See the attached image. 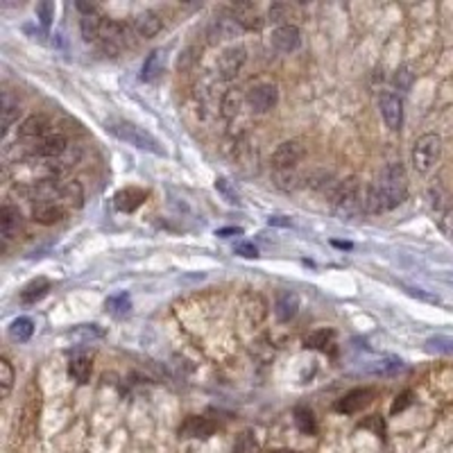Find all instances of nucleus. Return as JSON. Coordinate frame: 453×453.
<instances>
[{
	"instance_id": "6ab92c4d",
	"label": "nucleus",
	"mask_w": 453,
	"mask_h": 453,
	"mask_svg": "<svg viewBox=\"0 0 453 453\" xmlns=\"http://www.w3.org/2000/svg\"><path fill=\"white\" fill-rule=\"evenodd\" d=\"M161 25L163 23H161L159 14H154V12H143V14L136 16V21H134L136 32H139L141 36H145V39H150V36L159 34Z\"/></svg>"
},
{
	"instance_id": "37998d69",
	"label": "nucleus",
	"mask_w": 453,
	"mask_h": 453,
	"mask_svg": "<svg viewBox=\"0 0 453 453\" xmlns=\"http://www.w3.org/2000/svg\"><path fill=\"white\" fill-rule=\"evenodd\" d=\"M335 247H340V249H351V243H340V240H333Z\"/></svg>"
},
{
	"instance_id": "1a4fd4ad",
	"label": "nucleus",
	"mask_w": 453,
	"mask_h": 453,
	"mask_svg": "<svg viewBox=\"0 0 453 453\" xmlns=\"http://www.w3.org/2000/svg\"><path fill=\"white\" fill-rule=\"evenodd\" d=\"M272 45L279 52H295L299 45H302V34L295 25H279L275 32H272Z\"/></svg>"
},
{
	"instance_id": "f3484780",
	"label": "nucleus",
	"mask_w": 453,
	"mask_h": 453,
	"mask_svg": "<svg viewBox=\"0 0 453 453\" xmlns=\"http://www.w3.org/2000/svg\"><path fill=\"white\" fill-rule=\"evenodd\" d=\"M0 114H3V136L9 132V127L14 125V121L21 114V109H18V100L12 95V91H3V102H0Z\"/></svg>"
},
{
	"instance_id": "473e14b6",
	"label": "nucleus",
	"mask_w": 453,
	"mask_h": 453,
	"mask_svg": "<svg viewBox=\"0 0 453 453\" xmlns=\"http://www.w3.org/2000/svg\"><path fill=\"white\" fill-rule=\"evenodd\" d=\"M404 367V360L401 358H383V360H378L374 362L369 369L374 371V374H394L397 369H401Z\"/></svg>"
},
{
	"instance_id": "aec40b11",
	"label": "nucleus",
	"mask_w": 453,
	"mask_h": 453,
	"mask_svg": "<svg viewBox=\"0 0 453 453\" xmlns=\"http://www.w3.org/2000/svg\"><path fill=\"white\" fill-rule=\"evenodd\" d=\"M245 61V50L243 48H229L222 57H220V70L224 77H231L238 72V68L243 66Z\"/></svg>"
},
{
	"instance_id": "72a5a7b5",
	"label": "nucleus",
	"mask_w": 453,
	"mask_h": 453,
	"mask_svg": "<svg viewBox=\"0 0 453 453\" xmlns=\"http://www.w3.org/2000/svg\"><path fill=\"white\" fill-rule=\"evenodd\" d=\"M36 18H39V23L43 27H50L52 18H54V5L50 0H41V3L36 5Z\"/></svg>"
},
{
	"instance_id": "2eb2a0df",
	"label": "nucleus",
	"mask_w": 453,
	"mask_h": 453,
	"mask_svg": "<svg viewBox=\"0 0 453 453\" xmlns=\"http://www.w3.org/2000/svg\"><path fill=\"white\" fill-rule=\"evenodd\" d=\"M299 311V295L297 293H279L277 302H275V315L279 317L281 322H290Z\"/></svg>"
},
{
	"instance_id": "2f4dec72",
	"label": "nucleus",
	"mask_w": 453,
	"mask_h": 453,
	"mask_svg": "<svg viewBox=\"0 0 453 453\" xmlns=\"http://www.w3.org/2000/svg\"><path fill=\"white\" fill-rule=\"evenodd\" d=\"M213 27L217 30V39H231L240 30V23L236 18H215Z\"/></svg>"
},
{
	"instance_id": "20e7f679",
	"label": "nucleus",
	"mask_w": 453,
	"mask_h": 453,
	"mask_svg": "<svg viewBox=\"0 0 453 453\" xmlns=\"http://www.w3.org/2000/svg\"><path fill=\"white\" fill-rule=\"evenodd\" d=\"M335 206L342 215H356L365 208V197L360 195V186L356 179H347L335 195Z\"/></svg>"
},
{
	"instance_id": "c03bdc74",
	"label": "nucleus",
	"mask_w": 453,
	"mask_h": 453,
	"mask_svg": "<svg viewBox=\"0 0 453 453\" xmlns=\"http://www.w3.org/2000/svg\"><path fill=\"white\" fill-rule=\"evenodd\" d=\"M277 453H297V451H277Z\"/></svg>"
},
{
	"instance_id": "423d86ee",
	"label": "nucleus",
	"mask_w": 453,
	"mask_h": 453,
	"mask_svg": "<svg viewBox=\"0 0 453 453\" xmlns=\"http://www.w3.org/2000/svg\"><path fill=\"white\" fill-rule=\"evenodd\" d=\"M302 157H304V145L299 141H286L279 145L275 154H272V166L277 170H288V168L297 166V163L302 161Z\"/></svg>"
},
{
	"instance_id": "6e6552de",
	"label": "nucleus",
	"mask_w": 453,
	"mask_h": 453,
	"mask_svg": "<svg viewBox=\"0 0 453 453\" xmlns=\"http://www.w3.org/2000/svg\"><path fill=\"white\" fill-rule=\"evenodd\" d=\"M277 86L275 84H259V86H254L249 91V95H247V102L252 105L254 112H259V114H266L270 112L272 107L277 105Z\"/></svg>"
},
{
	"instance_id": "4468645a",
	"label": "nucleus",
	"mask_w": 453,
	"mask_h": 453,
	"mask_svg": "<svg viewBox=\"0 0 453 453\" xmlns=\"http://www.w3.org/2000/svg\"><path fill=\"white\" fill-rule=\"evenodd\" d=\"M213 433H215V424L211 420H206V417H188L179 429V435H184V438H197V440H204Z\"/></svg>"
},
{
	"instance_id": "5701e85b",
	"label": "nucleus",
	"mask_w": 453,
	"mask_h": 453,
	"mask_svg": "<svg viewBox=\"0 0 453 453\" xmlns=\"http://www.w3.org/2000/svg\"><path fill=\"white\" fill-rule=\"evenodd\" d=\"M295 424H297V429L302 433H306V435H315L317 433L315 415H313L311 408H306V406L295 408Z\"/></svg>"
},
{
	"instance_id": "39448f33",
	"label": "nucleus",
	"mask_w": 453,
	"mask_h": 453,
	"mask_svg": "<svg viewBox=\"0 0 453 453\" xmlns=\"http://www.w3.org/2000/svg\"><path fill=\"white\" fill-rule=\"evenodd\" d=\"M378 109H381V116H383L385 125L390 127L392 132H399L404 125V102L401 98L392 91H381L378 95Z\"/></svg>"
},
{
	"instance_id": "9d476101",
	"label": "nucleus",
	"mask_w": 453,
	"mask_h": 453,
	"mask_svg": "<svg viewBox=\"0 0 453 453\" xmlns=\"http://www.w3.org/2000/svg\"><path fill=\"white\" fill-rule=\"evenodd\" d=\"M66 148H68L66 136H63V134H50V136H45V139L36 141L32 152L36 154V157H43V159H57V157H61L63 152H66Z\"/></svg>"
},
{
	"instance_id": "f8f14e48",
	"label": "nucleus",
	"mask_w": 453,
	"mask_h": 453,
	"mask_svg": "<svg viewBox=\"0 0 453 453\" xmlns=\"http://www.w3.org/2000/svg\"><path fill=\"white\" fill-rule=\"evenodd\" d=\"M145 197H148V193H145V190L130 186V188L118 190L116 197H114V204H116L118 211L132 213V211H136V208H139L145 202Z\"/></svg>"
},
{
	"instance_id": "c9c22d12",
	"label": "nucleus",
	"mask_w": 453,
	"mask_h": 453,
	"mask_svg": "<svg viewBox=\"0 0 453 453\" xmlns=\"http://www.w3.org/2000/svg\"><path fill=\"white\" fill-rule=\"evenodd\" d=\"M233 252L240 254V256H245V259H256L259 256V249H256V245H254V243H236Z\"/></svg>"
},
{
	"instance_id": "c756f323",
	"label": "nucleus",
	"mask_w": 453,
	"mask_h": 453,
	"mask_svg": "<svg viewBox=\"0 0 453 453\" xmlns=\"http://www.w3.org/2000/svg\"><path fill=\"white\" fill-rule=\"evenodd\" d=\"M231 453H261V447H259L256 438H254V433L252 431L240 433L238 440H236V444H233Z\"/></svg>"
},
{
	"instance_id": "ea45409f",
	"label": "nucleus",
	"mask_w": 453,
	"mask_h": 453,
	"mask_svg": "<svg viewBox=\"0 0 453 453\" xmlns=\"http://www.w3.org/2000/svg\"><path fill=\"white\" fill-rule=\"evenodd\" d=\"M369 426H376V433H378V435L383 433V422H381L378 415H371L369 420H365V422L360 424V429H369Z\"/></svg>"
},
{
	"instance_id": "79ce46f5",
	"label": "nucleus",
	"mask_w": 453,
	"mask_h": 453,
	"mask_svg": "<svg viewBox=\"0 0 453 453\" xmlns=\"http://www.w3.org/2000/svg\"><path fill=\"white\" fill-rule=\"evenodd\" d=\"M268 222L270 224H277V227H290V220H288V217H284V215H272Z\"/></svg>"
},
{
	"instance_id": "f257e3e1",
	"label": "nucleus",
	"mask_w": 453,
	"mask_h": 453,
	"mask_svg": "<svg viewBox=\"0 0 453 453\" xmlns=\"http://www.w3.org/2000/svg\"><path fill=\"white\" fill-rule=\"evenodd\" d=\"M408 195V179L401 163H387L378 172L376 181L367 188L365 195V208L371 213L390 211L397 208Z\"/></svg>"
},
{
	"instance_id": "a878e982",
	"label": "nucleus",
	"mask_w": 453,
	"mask_h": 453,
	"mask_svg": "<svg viewBox=\"0 0 453 453\" xmlns=\"http://www.w3.org/2000/svg\"><path fill=\"white\" fill-rule=\"evenodd\" d=\"M163 70V63H161V52L159 50H154L148 54V59H145L143 63V70H141V79L143 82H152L154 77L159 75V72Z\"/></svg>"
},
{
	"instance_id": "7c9ffc66",
	"label": "nucleus",
	"mask_w": 453,
	"mask_h": 453,
	"mask_svg": "<svg viewBox=\"0 0 453 453\" xmlns=\"http://www.w3.org/2000/svg\"><path fill=\"white\" fill-rule=\"evenodd\" d=\"M426 351L453 356V338H447V335H433V338L426 340Z\"/></svg>"
},
{
	"instance_id": "4be33fe9",
	"label": "nucleus",
	"mask_w": 453,
	"mask_h": 453,
	"mask_svg": "<svg viewBox=\"0 0 453 453\" xmlns=\"http://www.w3.org/2000/svg\"><path fill=\"white\" fill-rule=\"evenodd\" d=\"M70 376L77 381V383H89L91 371H93V365H91V358L86 356H75L68 365Z\"/></svg>"
},
{
	"instance_id": "f03ea898",
	"label": "nucleus",
	"mask_w": 453,
	"mask_h": 453,
	"mask_svg": "<svg viewBox=\"0 0 453 453\" xmlns=\"http://www.w3.org/2000/svg\"><path fill=\"white\" fill-rule=\"evenodd\" d=\"M107 132H112L116 139L130 143L139 150H148L152 154H159V157H161V154H166V150L161 148V143L154 139L152 134H148L145 130H141V127H136V125L127 123V121H109L107 123Z\"/></svg>"
},
{
	"instance_id": "f704fd0d",
	"label": "nucleus",
	"mask_w": 453,
	"mask_h": 453,
	"mask_svg": "<svg viewBox=\"0 0 453 453\" xmlns=\"http://www.w3.org/2000/svg\"><path fill=\"white\" fill-rule=\"evenodd\" d=\"M215 188L220 190V193H222V195H224L227 199H229L231 204H238V195H236V190H233V188L229 186V181H227L224 177H220V179L215 181Z\"/></svg>"
},
{
	"instance_id": "b1692460",
	"label": "nucleus",
	"mask_w": 453,
	"mask_h": 453,
	"mask_svg": "<svg viewBox=\"0 0 453 453\" xmlns=\"http://www.w3.org/2000/svg\"><path fill=\"white\" fill-rule=\"evenodd\" d=\"M102 25L105 21L100 18L98 14H91V16H82V36H84L86 41H95L100 39V34H102Z\"/></svg>"
},
{
	"instance_id": "9b49d317",
	"label": "nucleus",
	"mask_w": 453,
	"mask_h": 453,
	"mask_svg": "<svg viewBox=\"0 0 453 453\" xmlns=\"http://www.w3.org/2000/svg\"><path fill=\"white\" fill-rule=\"evenodd\" d=\"M21 227H23V215L16 206L5 204L0 208V233H3L5 240H12L14 236H18Z\"/></svg>"
},
{
	"instance_id": "a211bd4d",
	"label": "nucleus",
	"mask_w": 453,
	"mask_h": 453,
	"mask_svg": "<svg viewBox=\"0 0 453 453\" xmlns=\"http://www.w3.org/2000/svg\"><path fill=\"white\" fill-rule=\"evenodd\" d=\"M48 290H50V281L45 277H36L34 281H30V284L21 290V302L23 304H36L41 297H45Z\"/></svg>"
},
{
	"instance_id": "412c9836",
	"label": "nucleus",
	"mask_w": 453,
	"mask_h": 453,
	"mask_svg": "<svg viewBox=\"0 0 453 453\" xmlns=\"http://www.w3.org/2000/svg\"><path fill=\"white\" fill-rule=\"evenodd\" d=\"M34 333V322L30 317H16V320L9 324V338L16 342H27Z\"/></svg>"
},
{
	"instance_id": "dca6fc26",
	"label": "nucleus",
	"mask_w": 453,
	"mask_h": 453,
	"mask_svg": "<svg viewBox=\"0 0 453 453\" xmlns=\"http://www.w3.org/2000/svg\"><path fill=\"white\" fill-rule=\"evenodd\" d=\"M63 213H66V206L54 204V202H43V204H34L32 206V217L39 224H54L59 222Z\"/></svg>"
},
{
	"instance_id": "e433bc0d",
	"label": "nucleus",
	"mask_w": 453,
	"mask_h": 453,
	"mask_svg": "<svg viewBox=\"0 0 453 453\" xmlns=\"http://www.w3.org/2000/svg\"><path fill=\"white\" fill-rule=\"evenodd\" d=\"M408 295H413L417 299H424V302H431V304H440V297L438 295H429L422 288H408Z\"/></svg>"
},
{
	"instance_id": "393cba45",
	"label": "nucleus",
	"mask_w": 453,
	"mask_h": 453,
	"mask_svg": "<svg viewBox=\"0 0 453 453\" xmlns=\"http://www.w3.org/2000/svg\"><path fill=\"white\" fill-rule=\"evenodd\" d=\"M333 338H335L333 331L320 329V331H315V333L308 335V338H306V347L317 349V351H329L333 347Z\"/></svg>"
},
{
	"instance_id": "4c0bfd02",
	"label": "nucleus",
	"mask_w": 453,
	"mask_h": 453,
	"mask_svg": "<svg viewBox=\"0 0 453 453\" xmlns=\"http://www.w3.org/2000/svg\"><path fill=\"white\" fill-rule=\"evenodd\" d=\"M394 82H397V86L399 89H408L410 86V82H413V75H410V70L408 68H401V70H397V75H394Z\"/></svg>"
},
{
	"instance_id": "0eeeda50",
	"label": "nucleus",
	"mask_w": 453,
	"mask_h": 453,
	"mask_svg": "<svg viewBox=\"0 0 453 453\" xmlns=\"http://www.w3.org/2000/svg\"><path fill=\"white\" fill-rule=\"evenodd\" d=\"M371 399H374V390L371 387H356L335 401V410L344 413V415H353V413L362 410L367 404H371Z\"/></svg>"
},
{
	"instance_id": "a19ab883",
	"label": "nucleus",
	"mask_w": 453,
	"mask_h": 453,
	"mask_svg": "<svg viewBox=\"0 0 453 453\" xmlns=\"http://www.w3.org/2000/svg\"><path fill=\"white\" fill-rule=\"evenodd\" d=\"M243 229L240 227H227V229H217L215 236H220V238H231V236H240Z\"/></svg>"
},
{
	"instance_id": "58836bf2",
	"label": "nucleus",
	"mask_w": 453,
	"mask_h": 453,
	"mask_svg": "<svg viewBox=\"0 0 453 453\" xmlns=\"http://www.w3.org/2000/svg\"><path fill=\"white\" fill-rule=\"evenodd\" d=\"M410 397H413V394L408 392V390H406V392L399 394V397L394 399V404H392V413H399V410H404L406 406H410V401H413Z\"/></svg>"
},
{
	"instance_id": "c85d7f7f",
	"label": "nucleus",
	"mask_w": 453,
	"mask_h": 453,
	"mask_svg": "<svg viewBox=\"0 0 453 453\" xmlns=\"http://www.w3.org/2000/svg\"><path fill=\"white\" fill-rule=\"evenodd\" d=\"M12 385H14V367L9 365L7 358H0V394H3V399L9 397Z\"/></svg>"
},
{
	"instance_id": "bb28decb",
	"label": "nucleus",
	"mask_w": 453,
	"mask_h": 453,
	"mask_svg": "<svg viewBox=\"0 0 453 453\" xmlns=\"http://www.w3.org/2000/svg\"><path fill=\"white\" fill-rule=\"evenodd\" d=\"M82 186L77 181H63V188H61V199H63V206H82Z\"/></svg>"
},
{
	"instance_id": "7ed1b4c3",
	"label": "nucleus",
	"mask_w": 453,
	"mask_h": 453,
	"mask_svg": "<svg viewBox=\"0 0 453 453\" xmlns=\"http://www.w3.org/2000/svg\"><path fill=\"white\" fill-rule=\"evenodd\" d=\"M442 154V139L438 134H424L415 141L413 148V166L417 172H429L438 163Z\"/></svg>"
},
{
	"instance_id": "ddd939ff",
	"label": "nucleus",
	"mask_w": 453,
	"mask_h": 453,
	"mask_svg": "<svg viewBox=\"0 0 453 453\" xmlns=\"http://www.w3.org/2000/svg\"><path fill=\"white\" fill-rule=\"evenodd\" d=\"M50 134H52L50 123H48V118H43V116H30L21 125V130H18V136H21V139H30L32 143L41 141Z\"/></svg>"
},
{
	"instance_id": "cd10ccee",
	"label": "nucleus",
	"mask_w": 453,
	"mask_h": 453,
	"mask_svg": "<svg viewBox=\"0 0 453 453\" xmlns=\"http://www.w3.org/2000/svg\"><path fill=\"white\" fill-rule=\"evenodd\" d=\"M130 306H132V302H130V297H127V293L114 295V297L107 299V311L114 317H125L127 313H130Z\"/></svg>"
}]
</instances>
